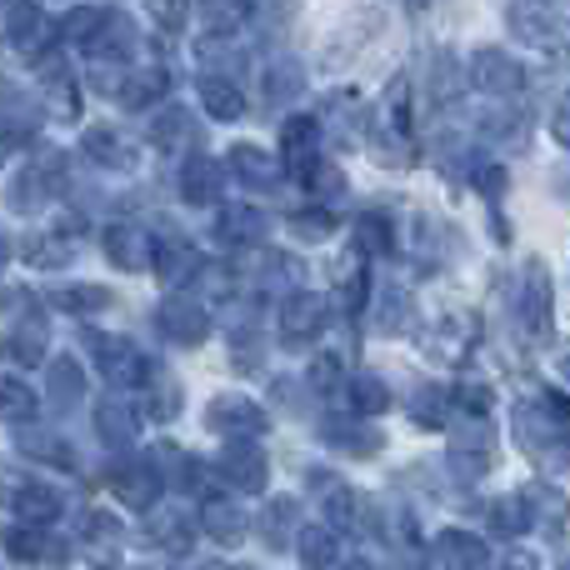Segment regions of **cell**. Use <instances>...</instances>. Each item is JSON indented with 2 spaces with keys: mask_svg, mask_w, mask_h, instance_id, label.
<instances>
[{
  "mask_svg": "<svg viewBox=\"0 0 570 570\" xmlns=\"http://www.w3.org/2000/svg\"><path fill=\"white\" fill-rule=\"evenodd\" d=\"M511 431H515V445L546 475H570V401H561V395L515 401Z\"/></svg>",
  "mask_w": 570,
  "mask_h": 570,
  "instance_id": "obj_1",
  "label": "cell"
},
{
  "mask_svg": "<svg viewBox=\"0 0 570 570\" xmlns=\"http://www.w3.org/2000/svg\"><path fill=\"white\" fill-rule=\"evenodd\" d=\"M511 325L521 331L525 345H546L556 335V291H551V271L541 261H525L511 281Z\"/></svg>",
  "mask_w": 570,
  "mask_h": 570,
  "instance_id": "obj_2",
  "label": "cell"
},
{
  "mask_svg": "<svg viewBox=\"0 0 570 570\" xmlns=\"http://www.w3.org/2000/svg\"><path fill=\"white\" fill-rule=\"evenodd\" d=\"M371 156L381 166H415V126H411V86L405 80H391L381 110L371 120Z\"/></svg>",
  "mask_w": 570,
  "mask_h": 570,
  "instance_id": "obj_3",
  "label": "cell"
},
{
  "mask_svg": "<svg viewBox=\"0 0 570 570\" xmlns=\"http://www.w3.org/2000/svg\"><path fill=\"white\" fill-rule=\"evenodd\" d=\"M451 471L461 485H475L485 471L495 465V425L491 411H471V405H455L451 415Z\"/></svg>",
  "mask_w": 570,
  "mask_h": 570,
  "instance_id": "obj_4",
  "label": "cell"
},
{
  "mask_svg": "<svg viewBox=\"0 0 570 570\" xmlns=\"http://www.w3.org/2000/svg\"><path fill=\"white\" fill-rule=\"evenodd\" d=\"M505 26L521 46L566 56L570 50V0H511Z\"/></svg>",
  "mask_w": 570,
  "mask_h": 570,
  "instance_id": "obj_5",
  "label": "cell"
},
{
  "mask_svg": "<svg viewBox=\"0 0 570 570\" xmlns=\"http://www.w3.org/2000/svg\"><path fill=\"white\" fill-rule=\"evenodd\" d=\"M465 86L481 100H511V96H525L531 76H525V66L515 56H505V50H495V46H481L465 60Z\"/></svg>",
  "mask_w": 570,
  "mask_h": 570,
  "instance_id": "obj_6",
  "label": "cell"
},
{
  "mask_svg": "<svg viewBox=\"0 0 570 570\" xmlns=\"http://www.w3.org/2000/svg\"><path fill=\"white\" fill-rule=\"evenodd\" d=\"M90 355H96L100 375H106L116 391H146V385L156 381V365H150L146 351H140L136 341H126V335H90Z\"/></svg>",
  "mask_w": 570,
  "mask_h": 570,
  "instance_id": "obj_7",
  "label": "cell"
},
{
  "mask_svg": "<svg viewBox=\"0 0 570 570\" xmlns=\"http://www.w3.org/2000/svg\"><path fill=\"white\" fill-rule=\"evenodd\" d=\"M156 331L176 345H200L210 335V311L196 301V295H166L156 305Z\"/></svg>",
  "mask_w": 570,
  "mask_h": 570,
  "instance_id": "obj_8",
  "label": "cell"
},
{
  "mask_svg": "<svg viewBox=\"0 0 570 570\" xmlns=\"http://www.w3.org/2000/svg\"><path fill=\"white\" fill-rule=\"evenodd\" d=\"M325 325H331V295H321V291H291V295H285V305H281V335L291 345L315 341Z\"/></svg>",
  "mask_w": 570,
  "mask_h": 570,
  "instance_id": "obj_9",
  "label": "cell"
},
{
  "mask_svg": "<svg viewBox=\"0 0 570 570\" xmlns=\"http://www.w3.org/2000/svg\"><path fill=\"white\" fill-rule=\"evenodd\" d=\"M216 471H220V481L240 495H261L266 481H271V461L256 451V445H246V435H236V441L226 445V455L216 461Z\"/></svg>",
  "mask_w": 570,
  "mask_h": 570,
  "instance_id": "obj_10",
  "label": "cell"
},
{
  "mask_svg": "<svg viewBox=\"0 0 570 570\" xmlns=\"http://www.w3.org/2000/svg\"><path fill=\"white\" fill-rule=\"evenodd\" d=\"M206 425L216 435H230V441H236V435L256 441V435L271 425V415L261 411L256 401H246V395H216V401L206 405Z\"/></svg>",
  "mask_w": 570,
  "mask_h": 570,
  "instance_id": "obj_11",
  "label": "cell"
},
{
  "mask_svg": "<svg viewBox=\"0 0 570 570\" xmlns=\"http://www.w3.org/2000/svg\"><path fill=\"white\" fill-rule=\"evenodd\" d=\"M110 491H116L120 505H130V511H150V505H160L166 475H160L156 461H126V465H116V475H110Z\"/></svg>",
  "mask_w": 570,
  "mask_h": 570,
  "instance_id": "obj_12",
  "label": "cell"
},
{
  "mask_svg": "<svg viewBox=\"0 0 570 570\" xmlns=\"http://www.w3.org/2000/svg\"><path fill=\"white\" fill-rule=\"evenodd\" d=\"M190 531H196V525H190L186 505H150L146 511V541L160 546V551H170V556L190 551V541H196Z\"/></svg>",
  "mask_w": 570,
  "mask_h": 570,
  "instance_id": "obj_13",
  "label": "cell"
},
{
  "mask_svg": "<svg viewBox=\"0 0 570 570\" xmlns=\"http://www.w3.org/2000/svg\"><path fill=\"white\" fill-rule=\"evenodd\" d=\"M106 261H116L120 271H146L156 266V240H150V230L120 220V226L106 230Z\"/></svg>",
  "mask_w": 570,
  "mask_h": 570,
  "instance_id": "obj_14",
  "label": "cell"
},
{
  "mask_svg": "<svg viewBox=\"0 0 570 570\" xmlns=\"http://www.w3.org/2000/svg\"><path fill=\"white\" fill-rule=\"evenodd\" d=\"M431 566H451V570H471V566H491V551H485L481 535L471 531H441L425 551Z\"/></svg>",
  "mask_w": 570,
  "mask_h": 570,
  "instance_id": "obj_15",
  "label": "cell"
},
{
  "mask_svg": "<svg viewBox=\"0 0 570 570\" xmlns=\"http://www.w3.org/2000/svg\"><path fill=\"white\" fill-rule=\"evenodd\" d=\"M281 150H285V166H291L301 180H311L315 150H321V126H315L311 116H291L281 126Z\"/></svg>",
  "mask_w": 570,
  "mask_h": 570,
  "instance_id": "obj_16",
  "label": "cell"
},
{
  "mask_svg": "<svg viewBox=\"0 0 570 570\" xmlns=\"http://www.w3.org/2000/svg\"><path fill=\"white\" fill-rule=\"evenodd\" d=\"M46 36H50V26H46V16H40V6L36 0H10L6 6V40L16 50H26V56H46Z\"/></svg>",
  "mask_w": 570,
  "mask_h": 570,
  "instance_id": "obj_17",
  "label": "cell"
},
{
  "mask_svg": "<svg viewBox=\"0 0 570 570\" xmlns=\"http://www.w3.org/2000/svg\"><path fill=\"white\" fill-rule=\"evenodd\" d=\"M200 531L220 546H240L250 531V515H246V505L226 501V495H210V501L200 505Z\"/></svg>",
  "mask_w": 570,
  "mask_h": 570,
  "instance_id": "obj_18",
  "label": "cell"
},
{
  "mask_svg": "<svg viewBox=\"0 0 570 570\" xmlns=\"http://www.w3.org/2000/svg\"><path fill=\"white\" fill-rule=\"evenodd\" d=\"M266 230H271V220L261 216L256 206H226V210H220V220H216V240H220V246H230V250L261 246V240H266Z\"/></svg>",
  "mask_w": 570,
  "mask_h": 570,
  "instance_id": "obj_19",
  "label": "cell"
},
{
  "mask_svg": "<svg viewBox=\"0 0 570 570\" xmlns=\"http://www.w3.org/2000/svg\"><path fill=\"white\" fill-rule=\"evenodd\" d=\"M325 445H335L345 455H381L385 435L371 425V415L351 411V421H325Z\"/></svg>",
  "mask_w": 570,
  "mask_h": 570,
  "instance_id": "obj_20",
  "label": "cell"
},
{
  "mask_svg": "<svg viewBox=\"0 0 570 570\" xmlns=\"http://www.w3.org/2000/svg\"><path fill=\"white\" fill-rule=\"evenodd\" d=\"M411 415H415V425H425V431H445V425H451V415H455V391H451V385H441V381L415 385Z\"/></svg>",
  "mask_w": 570,
  "mask_h": 570,
  "instance_id": "obj_21",
  "label": "cell"
},
{
  "mask_svg": "<svg viewBox=\"0 0 570 570\" xmlns=\"http://www.w3.org/2000/svg\"><path fill=\"white\" fill-rule=\"evenodd\" d=\"M96 435L110 445V451H130L140 435V415L120 401H100L96 405Z\"/></svg>",
  "mask_w": 570,
  "mask_h": 570,
  "instance_id": "obj_22",
  "label": "cell"
},
{
  "mask_svg": "<svg viewBox=\"0 0 570 570\" xmlns=\"http://www.w3.org/2000/svg\"><path fill=\"white\" fill-rule=\"evenodd\" d=\"M220 186H226V176H220V166L210 156H190L186 170H180V196H186L190 206H216Z\"/></svg>",
  "mask_w": 570,
  "mask_h": 570,
  "instance_id": "obj_23",
  "label": "cell"
},
{
  "mask_svg": "<svg viewBox=\"0 0 570 570\" xmlns=\"http://www.w3.org/2000/svg\"><path fill=\"white\" fill-rule=\"evenodd\" d=\"M226 170H230L236 180H246L250 190H271V186L281 180V166L266 156V150H256V146H230Z\"/></svg>",
  "mask_w": 570,
  "mask_h": 570,
  "instance_id": "obj_24",
  "label": "cell"
},
{
  "mask_svg": "<svg viewBox=\"0 0 570 570\" xmlns=\"http://www.w3.org/2000/svg\"><path fill=\"white\" fill-rule=\"evenodd\" d=\"M86 156L110 170H136V146H130L120 130H106V126L86 130Z\"/></svg>",
  "mask_w": 570,
  "mask_h": 570,
  "instance_id": "obj_25",
  "label": "cell"
},
{
  "mask_svg": "<svg viewBox=\"0 0 570 570\" xmlns=\"http://www.w3.org/2000/svg\"><path fill=\"white\" fill-rule=\"evenodd\" d=\"M261 531H266V546H271V551L291 546L295 535H301V501H291V495H271L266 515H261Z\"/></svg>",
  "mask_w": 570,
  "mask_h": 570,
  "instance_id": "obj_26",
  "label": "cell"
},
{
  "mask_svg": "<svg viewBox=\"0 0 570 570\" xmlns=\"http://www.w3.org/2000/svg\"><path fill=\"white\" fill-rule=\"evenodd\" d=\"M166 70L160 66H140V70H130V76H120V86H116V96H120V106H130V110H146L150 100H160L166 96Z\"/></svg>",
  "mask_w": 570,
  "mask_h": 570,
  "instance_id": "obj_27",
  "label": "cell"
},
{
  "mask_svg": "<svg viewBox=\"0 0 570 570\" xmlns=\"http://www.w3.org/2000/svg\"><path fill=\"white\" fill-rule=\"evenodd\" d=\"M46 341H50V325L40 311H26L16 321V331H10V351H16L20 365H40L46 361Z\"/></svg>",
  "mask_w": 570,
  "mask_h": 570,
  "instance_id": "obj_28",
  "label": "cell"
},
{
  "mask_svg": "<svg viewBox=\"0 0 570 570\" xmlns=\"http://www.w3.org/2000/svg\"><path fill=\"white\" fill-rule=\"evenodd\" d=\"M60 511H66V501H60L50 485H20L16 491L20 525H50V521H60Z\"/></svg>",
  "mask_w": 570,
  "mask_h": 570,
  "instance_id": "obj_29",
  "label": "cell"
},
{
  "mask_svg": "<svg viewBox=\"0 0 570 570\" xmlns=\"http://www.w3.org/2000/svg\"><path fill=\"white\" fill-rule=\"evenodd\" d=\"M491 531L495 535H505V541H521V535H531L535 525H531V505H525V491H515V495H501V501L491 505Z\"/></svg>",
  "mask_w": 570,
  "mask_h": 570,
  "instance_id": "obj_30",
  "label": "cell"
},
{
  "mask_svg": "<svg viewBox=\"0 0 570 570\" xmlns=\"http://www.w3.org/2000/svg\"><path fill=\"white\" fill-rule=\"evenodd\" d=\"M196 90H200V106H206V116H210V120H240V116H246V100H240L236 80L206 76Z\"/></svg>",
  "mask_w": 570,
  "mask_h": 570,
  "instance_id": "obj_31",
  "label": "cell"
},
{
  "mask_svg": "<svg viewBox=\"0 0 570 570\" xmlns=\"http://www.w3.org/2000/svg\"><path fill=\"white\" fill-rule=\"evenodd\" d=\"M525 505H531V525H535V531L561 535V525L570 515V505H566L561 491H551V485H525Z\"/></svg>",
  "mask_w": 570,
  "mask_h": 570,
  "instance_id": "obj_32",
  "label": "cell"
},
{
  "mask_svg": "<svg viewBox=\"0 0 570 570\" xmlns=\"http://www.w3.org/2000/svg\"><path fill=\"white\" fill-rule=\"evenodd\" d=\"M345 395H351V411L371 415V421L391 411V385L381 375H345Z\"/></svg>",
  "mask_w": 570,
  "mask_h": 570,
  "instance_id": "obj_33",
  "label": "cell"
},
{
  "mask_svg": "<svg viewBox=\"0 0 570 570\" xmlns=\"http://www.w3.org/2000/svg\"><path fill=\"white\" fill-rule=\"evenodd\" d=\"M196 271H200V261H196V250H190L186 240H166V246H156V276L166 281L170 291H180Z\"/></svg>",
  "mask_w": 570,
  "mask_h": 570,
  "instance_id": "obj_34",
  "label": "cell"
},
{
  "mask_svg": "<svg viewBox=\"0 0 570 570\" xmlns=\"http://www.w3.org/2000/svg\"><path fill=\"white\" fill-rule=\"evenodd\" d=\"M471 345H475V321L471 315H445V321L435 325V335H431V351L441 355V361H461Z\"/></svg>",
  "mask_w": 570,
  "mask_h": 570,
  "instance_id": "obj_35",
  "label": "cell"
},
{
  "mask_svg": "<svg viewBox=\"0 0 570 570\" xmlns=\"http://www.w3.org/2000/svg\"><path fill=\"white\" fill-rule=\"evenodd\" d=\"M40 80H46V96H50V116H56V120H76L80 116V96H76L70 70H60L56 60H46V66H40Z\"/></svg>",
  "mask_w": 570,
  "mask_h": 570,
  "instance_id": "obj_36",
  "label": "cell"
},
{
  "mask_svg": "<svg viewBox=\"0 0 570 570\" xmlns=\"http://www.w3.org/2000/svg\"><path fill=\"white\" fill-rule=\"evenodd\" d=\"M80 401H86V375H80V365L70 361V355L50 361V405L70 411V405H80Z\"/></svg>",
  "mask_w": 570,
  "mask_h": 570,
  "instance_id": "obj_37",
  "label": "cell"
},
{
  "mask_svg": "<svg viewBox=\"0 0 570 570\" xmlns=\"http://www.w3.org/2000/svg\"><path fill=\"white\" fill-rule=\"evenodd\" d=\"M295 551L305 566H335L341 561V535H335V525H301Z\"/></svg>",
  "mask_w": 570,
  "mask_h": 570,
  "instance_id": "obj_38",
  "label": "cell"
},
{
  "mask_svg": "<svg viewBox=\"0 0 570 570\" xmlns=\"http://www.w3.org/2000/svg\"><path fill=\"white\" fill-rule=\"evenodd\" d=\"M190 136H196V120H190V110H186V106H170V110H160V116L150 120V140H156L160 150L186 146Z\"/></svg>",
  "mask_w": 570,
  "mask_h": 570,
  "instance_id": "obj_39",
  "label": "cell"
},
{
  "mask_svg": "<svg viewBox=\"0 0 570 570\" xmlns=\"http://www.w3.org/2000/svg\"><path fill=\"white\" fill-rule=\"evenodd\" d=\"M36 411H40L36 391L26 381H16V375H0V421H36Z\"/></svg>",
  "mask_w": 570,
  "mask_h": 570,
  "instance_id": "obj_40",
  "label": "cell"
},
{
  "mask_svg": "<svg viewBox=\"0 0 570 570\" xmlns=\"http://www.w3.org/2000/svg\"><path fill=\"white\" fill-rule=\"evenodd\" d=\"M10 206H16L20 210V216H36V210L40 206H46V200H50V186H46V176H40V170L36 166H26V170H20V176L16 180H10Z\"/></svg>",
  "mask_w": 570,
  "mask_h": 570,
  "instance_id": "obj_41",
  "label": "cell"
},
{
  "mask_svg": "<svg viewBox=\"0 0 570 570\" xmlns=\"http://www.w3.org/2000/svg\"><path fill=\"white\" fill-rule=\"evenodd\" d=\"M56 305H60V311H70V315H96V311H106V305H110V291H106V285L80 281V285L56 291Z\"/></svg>",
  "mask_w": 570,
  "mask_h": 570,
  "instance_id": "obj_42",
  "label": "cell"
},
{
  "mask_svg": "<svg viewBox=\"0 0 570 570\" xmlns=\"http://www.w3.org/2000/svg\"><path fill=\"white\" fill-rule=\"evenodd\" d=\"M106 20H110L106 6H76V10L66 16V26H60V36L76 40V46H90V40L106 30Z\"/></svg>",
  "mask_w": 570,
  "mask_h": 570,
  "instance_id": "obj_43",
  "label": "cell"
},
{
  "mask_svg": "<svg viewBox=\"0 0 570 570\" xmlns=\"http://www.w3.org/2000/svg\"><path fill=\"white\" fill-rule=\"evenodd\" d=\"M325 511H331V525H335V531H355V525L365 521L361 491H345V485H331V495H325Z\"/></svg>",
  "mask_w": 570,
  "mask_h": 570,
  "instance_id": "obj_44",
  "label": "cell"
},
{
  "mask_svg": "<svg viewBox=\"0 0 570 570\" xmlns=\"http://www.w3.org/2000/svg\"><path fill=\"white\" fill-rule=\"evenodd\" d=\"M301 86H305V70H301V60H271L266 66V96L271 100H291V96H301Z\"/></svg>",
  "mask_w": 570,
  "mask_h": 570,
  "instance_id": "obj_45",
  "label": "cell"
},
{
  "mask_svg": "<svg viewBox=\"0 0 570 570\" xmlns=\"http://www.w3.org/2000/svg\"><path fill=\"white\" fill-rule=\"evenodd\" d=\"M355 240H361L365 256H391V216H381V210H371V216L355 220Z\"/></svg>",
  "mask_w": 570,
  "mask_h": 570,
  "instance_id": "obj_46",
  "label": "cell"
},
{
  "mask_svg": "<svg viewBox=\"0 0 570 570\" xmlns=\"http://www.w3.org/2000/svg\"><path fill=\"white\" fill-rule=\"evenodd\" d=\"M196 6L210 30H236L250 16V0H196Z\"/></svg>",
  "mask_w": 570,
  "mask_h": 570,
  "instance_id": "obj_47",
  "label": "cell"
},
{
  "mask_svg": "<svg viewBox=\"0 0 570 570\" xmlns=\"http://www.w3.org/2000/svg\"><path fill=\"white\" fill-rule=\"evenodd\" d=\"M40 525H30V531H16L6 541V551H10V561H60V551L56 546H46V535H36Z\"/></svg>",
  "mask_w": 570,
  "mask_h": 570,
  "instance_id": "obj_48",
  "label": "cell"
},
{
  "mask_svg": "<svg viewBox=\"0 0 570 570\" xmlns=\"http://www.w3.org/2000/svg\"><path fill=\"white\" fill-rule=\"evenodd\" d=\"M20 451H30V455H40V461H56V465H76V451H70L66 441H56V435H20Z\"/></svg>",
  "mask_w": 570,
  "mask_h": 570,
  "instance_id": "obj_49",
  "label": "cell"
},
{
  "mask_svg": "<svg viewBox=\"0 0 570 570\" xmlns=\"http://www.w3.org/2000/svg\"><path fill=\"white\" fill-rule=\"evenodd\" d=\"M411 295H405V291H391V295H385V301H381V325H385V331H391V335H401V331H411Z\"/></svg>",
  "mask_w": 570,
  "mask_h": 570,
  "instance_id": "obj_50",
  "label": "cell"
},
{
  "mask_svg": "<svg viewBox=\"0 0 570 570\" xmlns=\"http://www.w3.org/2000/svg\"><path fill=\"white\" fill-rule=\"evenodd\" d=\"M146 395H150V415H156V421H170V415H176V401H180V395H176V385H170L160 371H156V381L146 385Z\"/></svg>",
  "mask_w": 570,
  "mask_h": 570,
  "instance_id": "obj_51",
  "label": "cell"
},
{
  "mask_svg": "<svg viewBox=\"0 0 570 570\" xmlns=\"http://www.w3.org/2000/svg\"><path fill=\"white\" fill-rule=\"evenodd\" d=\"M66 256H70V250L60 246V240H50V236H30L26 240V261H30V266H60Z\"/></svg>",
  "mask_w": 570,
  "mask_h": 570,
  "instance_id": "obj_52",
  "label": "cell"
},
{
  "mask_svg": "<svg viewBox=\"0 0 570 570\" xmlns=\"http://www.w3.org/2000/svg\"><path fill=\"white\" fill-rule=\"evenodd\" d=\"M291 230H295L301 240H325V236L335 230V220L325 216V210H301V216L291 220Z\"/></svg>",
  "mask_w": 570,
  "mask_h": 570,
  "instance_id": "obj_53",
  "label": "cell"
},
{
  "mask_svg": "<svg viewBox=\"0 0 570 570\" xmlns=\"http://www.w3.org/2000/svg\"><path fill=\"white\" fill-rule=\"evenodd\" d=\"M30 130H36V116L20 106H6V116H0V136L6 140H30Z\"/></svg>",
  "mask_w": 570,
  "mask_h": 570,
  "instance_id": "obj_54",
  "label": "cell"
},
{
  "mask_svg": "<svg viewBox=\"0 0 570 570\" xmlns=\"http://www.w3.org/2000/svg\"><path fill=\"white\" fill-rule=\"evenodd\" d=\"M86 535H90V541H116L120 521H116V515H106V511H90L86 515Z\"/></svg>",
  "mask_w": 570,
  "mask_h": 570,
  "instance_id": "obj_55",
  "label": "cell"
},
{
  "mask_svg": "<svg viewBox=\"0 0 570 570\" xmlns=\"http://www.w3.org/2000/svg\"><path fill=\"white\" fill-rule=\"evenodd\" d=\"M311 381H315V391H335V381H341V361L321 355V361L311 365Z\"/></svg>",
  "mask_w": 570,
  "mask_h": 570,
  "instance_id": "obj_56",
  "label": "cell"
},
{
  "mask_svg": "<svg viewBox=\"0 0 570 570\" xmlns=\"http://www.w3.org/2000/svg\"><path fill=\"white\" fill-rule=\"evenodd\" d=\"M551 136H556V146H566L570 150V90L561 100H556V116H551Z\"/></svg>",
  "mask_w": 570,
  "mask_h": 570,
  "instance_id": "obj_57",
  "label": "cell"
},
{
  "mask_svg": "<svg viewBox=\"0 0 570 570\" xmlns=\"http://www.w3.org/2000/svg\"><path fill=\"white\" fill-rule=\"evenodd\" d=\"M150 10H156L166 26H180V16H186V0H150Z\"/></svg>",
  "mask_w": 570,
  "mask_h": 570,
  "instance_id": "obj_58",
  "label": "cell"
},
{
  "mask_svg": "<svg viewBox=\"0 0 570 570\" xmlns=\"http://www.w3.org/2000/svg\"><path fill=\"white\" fill-rule=\"evenodd\" d=\"M10 261V240H6V230H0V266Z\"/></svg>",
  "mask_w": 570,
  "mask_h": 570,
  "instance_id": "obj_59",
  "label": "cell"
},
{
  "mask_svg": "<svg viewBox=\"0 0 570 570\" xmlns=\"http://www.w3.org/2000/svg\"><path fill=\"white\" fill-rule=\"evenodd\" d=\"M561 375H566V385H570V345H566V355H561Z\"/></svg>",
  "mask_w": 570,
  "mask_h": 570,
  "instance_id": "obj_60",
  "label": "cell"
},
{
  "mask_svg": "<svg viewBox=\"0 0 570 570\" xmlns=\"http://www.w3.org/2000/svg\"><path fill=\"white\" fill-rule=\"evenodd\" d=\"M405 6H411V10H425V6H431V0H405Z\"/></svg>",
  "mask_w": 570,
  "mask_h": 570,
  "instance_id": "obj_61",
  "label": "cell"
}]
</instances>
